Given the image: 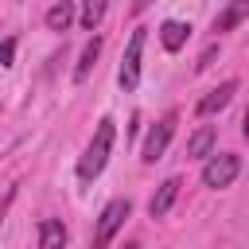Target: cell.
Segmentation results:
<instances>
[{
	"instance_id": "8fae6325",
	"label": "cell",
	"mask_w": 249,
	"mask_h": 249,
	"mask_svg": "<svg viewBox=\"0 0 249 249\" xmlns=\"http://www.w3.org/2000/svg\"><path fill=\"white\" fill-rule=\"evenodd\" d=\"M39 249H66V226L58 218L39 222Z\"/></svg>"
},
{
	"instance_id": "9a60e30c",
	"label": "cell",
	"mask_w": 249,
	"mask_h": 249,
	"mask_svg": "<svg viewBox=\"0 0 249 249\" xmlns=\"http://www.w3.org/2000/svg\"><path fill=\"white\" fill-rule=\"evenodd\" d=\"M12 58H16V35L4 39V66H12Z\"/></svg>"
},
{
	"instance_id": "7c38bea8",
	"label": "cell",
	"mask_w": 249,
	"mask_h": 249,
	"mask_svg": "<svg viewBox=\"0 0 249 249\" xmlns=\"http://www.w3.org/2000/svg\"><path fill=\"white\" fill-rule=\"evenodd\" d=\"M74 16H78L74 0H58V4L47 8V27H51V31H66V27L74 23Z\"/></svg>"
},
{
	"instance_id": "ba28073f",
	"label": "cell",
	"mask_w": 249,
	"mask_h": 249,
	"mask_svg": "<svg viewBox=\"0 0 249 249\" xmlns=\"http://www.w3.org/2000/svg\"><path fill=\"white\" fill-rule=\"evenodd\" d=\"M187 39H191V23H183V19H163V23H160V43H163L167 54L183 51Z\"/></svg>"
},
{
	"instance_id": "5bb4252c",
	"label": "cell",
	"mask_w": 249,
	"mask_h": 249,
	"mask_svg": "<svg viewBox=\"0 0 249 249\" xmlns=\"http://www.w3.org/2000/svg\"><path fill=\"white\" fill-rule=\"evenodd\" d=\"M105 8H109V0H82V12H78L82 27L86 31H97V23L105 19Z\"/></svg>"
},
{
	"instance_id": "9c48e42d",
	"label": "cell",
	"mask_w": 249,
	"mask_h": 249,
	"mask_svg": "<svg viewBox=\"0 0 249 249\" xmlns=\"http://www.w3.org/2000/svg\"><path fill=\"white\" fill-rule=\"evenodd\" d=\"M245 19H249V0H230V4L214 16V23H210V27H214L218 35H226V31H233V27H237V23H245Z\"/></svg>"
},
{
	"instance_id": "ac0fdd59",
	"label": "cell",
	"mask_w": 249,
	"mask_h": 249,
	"mask_svg": "<svg viewBox=\"0 0 249 249\" xmlns=\"http://www.w3.org/2000/svg\"><path fill=\"white\" fill-rule=\"evenodd\" d=\"M148 4H152V0H136V12H144V8H148Z\"/></svg>"
},
{
	"instance_id": "6da1fadb",
	"label": "cell",
	"mask_w": 249,
	"mask_h": 249,
	"mask_svg": "<svg viewBox=\"0 0 249 249\" xmlns=\"http://www.w3.org/2000/svg\"><path fill=\"white\" fill-rule=\"evenodd\" d=\"M113 140H117V124H113V117H101L97 128H93V136H89V144H86V152L78 156V167H74L82 183H93L105 171L109 152H113Z\"/></svg>"
},
{
	"instance_id": "8992f818",
	"label": "cell",
	"mask_w": 249,
	"mask_h": 249,
	"mask_svg": "<svg viewBox=\"0 0 249 249\" xmlns=\"http://www.w3.org/2000/svg\"><path fill=\"white\" fill-rule=\"evenodd\" d=\"M233 93H237V82H233V78H226L222 86H214V89H210V93H206V97H202V101L195 105V113H198V117L222 113V109H226V105L233 101Z\"/></svg>"
},
{
	"instance_id": "e0dca14e",
	"label": "cell",
	"mask_w": 249,
	"mask_h": 249,
	"mask_svg": "<svg viewBox=\"0 0 249 249\" xmlns=\"http://www.w3.org/2000/svg\"><path fill=\"white\" fill-rule=\"evenodd\" d=\"M241 136L249 140V105H245V117H241Z\"/></svg>"
},
{
	"instance_id": "7a4b0ae2",
	"label": "cell",
	"mask_w": 249,
	"mask_h": 249,
	"mask_svg": "<svg viewBox=\"0 0 249 249\" xmlns=\"http://www.w3.org/2000/svg\"><path fill=\"white\" fill-rule=\"evenodd\" d=\"M128 214H132V202H128V198H113V202H105V210L97 214L89 249H109V241L121 233V226L128 222Z\"/></svg>"
},
{
	"instance_id": "3957f363",
	"label": "cell",
	"mask_w": 249,
	"mask_h": 249,
	"mask_svg": "<svg viewBox=\"0 0 249 249\" xmlns=\"http://www.w3.org/2000/svg\"><path fill=\"white\" fill-rule=\"evenodd\" d=\"M144 43H148V27H136L124 43V54H121V66H117V86L124 93H132L140 86V58H144Z\"/></svg>"
},
{
	"instance_id": "5b68a950",
	"label": "cell",
	"mask_w": 249,
	"mask_h": 249,
	"mask_svg": "<svg viewBox=\"0 0 249 249\" xmlns=\"http://www.w3.org/2000/svg\"><path fill=\"white\" fill-rule=\"evenodd\" d=\"M175 124H179V113H167V117H160V121L152 124V132L144 136V152H140L144 163L163 160V152H167V144H171V136H175Z\"/></svg>"
},
{
	"instance_id": "277c9868",
	"label": "cell",
	"mask_w": 249,
	"mask_h": 249,
	"mask_svg": "<svg viewBox=\"0 0 249 249\" xmlns=\"http://www.w3.org/2000/svg\"><path fill=\"white\" fill-rule=\"evenodd\" d=\"M237 175H241V156H233V152H214V156L202 163V183H206L210 191L230 187Z\"/></svg>"
},
{
	"instance_id": "52a82bcc",
	"label": "cell",
	"mask_w": 249,
	"mask_h": 249,
	"mask_svg": "<svg viewBox=\"0 0 249 249\" xmlns=\"http://www.w3.org/2000/svg\"><path fill=\"white\" fill-rule=\"evenodd\" d=\"M179 187H183V183H179L175 175H171V179H163V183L156 187V195L148 198V214H152V218H163V214L175 206V198H179Z\"/></svg>"
},
{
	"instance_id": "4fadbf2b",
	"label": "cell",
	"mask_w": 249,
	"mask_h": 249,
	"mask_svg": "<svg viewBox=\"0 0 249 249\" xmlns=\"http://www.w3.org/2000/svg\"><path fill=\"white\" fill-rule=\"evenodd\" d=\"M97 54H101V35H93V39L82 47V58H78V66H74V82H86V78H89V70L97 66Z\"/></svg>"
},
{
	"instance_id": "30bf717a",
	"label": "cell",
	"mask_w": 249,
	"mask_h": 249,
	"mask_svg": "<svg viewBox=\"0 0 249 249\" xmlns=\"http://www.w3.org/2000/svg\"><path fill=\"white\" fill-rule=\"evenodd\" d=\"M214 140H218L214 124L195 128V132H191V140H187V160H210V156H214Z\"/></svg>"
},
{
	"instance_id": "2e32d148",
	"label": "cell",
	"mask_w": 249,
	"mask_h": 249,
	"mask_svg": "<svg viewBox=\"0 0 249 249\" xmlns=\"http://www.w3.org/2000/svg\"><path fill=\"white\" fill-rule=\"evenodd\" d=\"M214 54H218V47H206V51L198 54V62H195V66H198V70H206V66L214 62Z\"/></svg>"
}]
</instances>
